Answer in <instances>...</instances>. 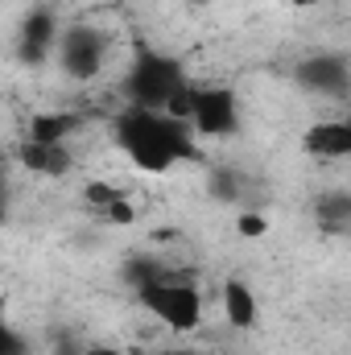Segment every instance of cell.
I'll return each instance as SVG.
<instances>
[{
	"label": "cell",
	"mask_w": 351,
	"mask_h": 355,
	"mask_svg": "<svg viewBox=\"0 0 351 355\" xmlns=\"http://www.w3.org/2000/svg\"><path fill=\"white\" fill-rule=\"evenodd\" d=\"M54 42H58V21L54 12H29L21 21V58L25 62H42L54 54Z\"/></svg>",
	"instance_id": "9"
},
{
	"label": "cell",
	"mask_w": 351,
	"mask_h": 355,
	"mask_svg": "<svg viewBox=\"0 0 351 355\" xmlns=\"http://www.w3.org/2000/svg\"><path fill=\"white\" fill-rule=\"evenodd\" d=\"M190 132L198 137H232L240 128V103L228 87H194L190 83Z\"/></svg>",
	"instance_id": "4"
},
{
	"label": "cell",
	"mask_w": 351,
	"mask_h": 355,
	"mask_svg": "<svg viewBox=\"0 0 351 355\" xmlns=\"http://www.w3.org/2000/svg\"><path fill=\"white\" fill-rule=\"evenodd\" d=\"M141 306L153 314V322H162L174 335H190L203 327V293L190 281H170V277H153L137 289Z\"/></svg>",
	"instance_id": "2"
},
{
	"label": "cell",
	"mask_w": 351,
	"mask_h": 355,
	"mask_svg": "<svg viewBox=\"0 0 351 355\" xmlns=\"http://www.w3.org/2000/svg\"><path fill=\"white\" fill-rule=\"evenodd\" d=\"M99 215H103L108 223H132V219H137V207L128 202V194H120V198H112L108 207H99Z\"/></svg>",
	"instance_id": "13"
},
{
	"label": "cell",
	"mask_w": 351,
	"mask_h": 355,
	"mask_svg": "<svg viewBox=\"0 0 351 355\" xmlns=\"http://www.w3.org/2000/svg\"><path fill=\"white\" fill-rule=\"evenodd\" d=\"M298 83L318 95H343L348 91V58L343 54H318L298 71Z\"/></svg>",
	"instance_id": "6"
},
{
	"label": "cell",
	"mask_w": 351,
	"mask_h": 355,
	"mask_svg": "<svg viewBox=\"0 0 351 355\" xmlns=\"http://www.w3.org/2000/svg\"><path fill=\"white\" fill-rule=\"evenodd\" d=\"M0 355H21V335L8 327L4 310H0Z\"/></svg>",
	"instance_id": "14"
},
{
	"label": "cell",
	"mask_w": 351,
	"mask_h": 355,
	"mask_svg": "<svg viewBox=\"0 0 351 355\" xmlns=\"http://www.w3.org/2000/svg\"><path fill=\"white\" fill-rule=\"evenodd\" d=\"M236 236L240 240H261V236H268V219H264L261 211H252V207L240 211L236 215Z\"/></svg>",
	"instance_id": "12"
},
{
	"label": "cell",
	"mask_w": 351,
	"mask_h": 355,
	"mask_svg": "<svg viewBox=\"0 0 351 355\" xmlns=\"http://www.w3.org/2000/svg\"><path fill=\"white\" fill-rule=\"evenodd\" d=\"M302 145H306V153H314L323 162H343L351 153V124L348 120H318L306 128Z\"/></svg>",
	"instance_id": "7"
},
{
	"label": "cell",
	"mask_w": 351,
	"mask_h": 355,
	"mask_svg": "<svg viewBox=\"0 0 351 355\" xmlns=\"http://www.w3.org/2000/svg\"><path fill=\"white\" fill-rule=\"evenodd\" d=\"M186 83L182 67L162 58V54H145L137 67H128L124 75V91L132 99V107H149V112H162V103Z\"/></svg>",
	"instance_id": "3"
},
{
	"label": "cell",
	"mask_w": 351,
	"mask_h": 355,
	"mask_svg": "<svg viewBox=\"0 0 351 355\" xmlns=\"http://www.w3.org/2000/svg\"><path fill=\"white\" fill-rule=\"evenodd\" d=\"M162 355H203V352H194V347H170V352H162Z\"/></svg>",
	"instance_id": "17"
},
{
	"label": "cell",
	"mask_w": 351,
	"mask_h": 355,
	"mask_svg": "<svg viewBox=\"0 0 351 355\" xmlns=\"http://www.w3.org/2000/svg\"><path fill=\"white\" fill-rule=\"evenodd\" d=\"M223 318L236 327V331H252L257 318H261V306H257V293L248 281L240 277H228L223 281Z\"/></svg>",
	"instance_id": "10"
},
{
	"label": "cell",
	"mask_w": 351,
	"mask_h": 355,
	"mask_svg": "<svg viewBox=\"0 0 351 355\" xmlns=\"http://www.w3.org/2000/svg\"><path fill=\"white\" fill-rule=\"evenodd\" d=\"M79 355H124L120 347H103V343H95V347H83Z\"/></svg>",
	"instance_id": "15"
},
{
	"label": "cell",
	"mask_w": 351,
	"mask_h": 355,
	"mask_svg": "<svg viewBox=\"0 0 351 355\" xmlns=\"http://www.w3.org/2000/svg\"><path fill=\"white\" fill-rule=\"evenodd\" d=\"M79 128H83V120L71 116V112H37V116L29 120L25 137L37 141V145H71V137H75Z\"/></svg>",
	"instance_id": "11"
},
{
	"label": "cell",
	"mask_w": 351,
	"mask_h": 355,
	"mask_svg": "<svg viewBox=\"0 0 351 355\" xmlns=\"http://www.w3.org/2000/svg\"><path fill=\"white\" fill-rule=\"evenodd\" d=\"M116 145L128 153V162L145 174H170L194 153V132L166 112L128 107L116 116Z\"/></svg>",
	"instance_id": "1"
},
{
	"label": "cell",
	"mask_w": 351,
	"mask_h": 355,
	"mask_svg": "<svg viewBox=\"0 0 351 355\" xmlns=\"http://www.w3.org/2000/svg\"><path fill=\"white\" fill-rule=\"evenodd\" d=\"M54 54H58L62 75H71V79H95V75L103 71L108 46H103V37H99L95 29H87V25H71V29L58 33ZM54 54H50V58H54Z\"/></svg>",
	"instance_id": "5"
},
{
	"label": "cell",
	"mask_w": 351,
	"mask_h": 355,
	"mask_svg": "<svg viewBox=\"0 0 351 355\" xmlns=\"http://www.w3.org/2000/svg\"><path fill=\"white\" fill-rule=\"evenodd\" d=\"M285 4H293V8H318V4H327V0H285Z\"/></svg>",
	"instance_id": "16"
},
{
	"label": "cell",
	"mask_w": 351,
	"mask_h": 355,
	"mask_svg": "<svg viewBox=\"0 0 351 355\" xmlns=\"http://www.w3.org/2000/svg\"><path fill=\"white\" fill-rule=\"evenodd\" d=\"M17 157H21V166L29 174H37V178H67L71 166H75L71 145H37V141H25L17 149Z\"/></svg>",
	"instance_id": "8"
}]
</instances>
